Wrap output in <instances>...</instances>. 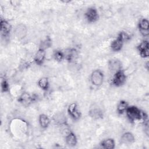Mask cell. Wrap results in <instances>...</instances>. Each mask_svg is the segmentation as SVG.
I'll list each match as a JSON object with an SVG mask.
<instances>
[{"instance_id": "6da1fadb", "label": "cell", "mask_w": 149, "mask_h": 149, "mask_svg": "<svg viewBox=\"0 0 149 149\" xmlns=\"http://www.w3.org/2000/svg\"><path fill=\"white\" fill-rule=\"evenodd\" d=\"M125 112L128 119L132 122L139 121L141 119L144 121L148 119L147 115L136 106H129Z\"/></svg>"}, {"instance_id": "7a4b0ae2", "label": "cell", "mask_w": 149, "mask_h": 149, "mask_svg": "<svg viewBox=\"0 0 149 149\" xmlns=\"http://www.w3.org/2000/svg\"><path fill=\"white\" fill-rule=\"evenodd\" d=\"M130 36L126 33L120 32L117 37L113 40L111 43V48L114 52H118L120 51L123 47L124 42L130 39Z\"/></svg>"}, {"instance_id": "3957f363", "label": "cell", "mask_w": 149, "mask_h": 149, "mask_svg": "<svg viewBox=\"0 0 149 149\" xmlns=\"http://www.w3.org/2000/svg\"><path fill=\"white\" fill-rule=\"evenodd\" d=\"M126 80V76L124 71L119 70L116 71L112 78V84L116 87H120L125 84Z\"/></svg>"}, {"instance_id": "277c9868", "label": "cell", "mask_w": 149, "mask_h": 149, "mask_svg": "<svg viewBox=\"0 0 149 149\" xmlns=\"http://www.w3.org/2000/svg\"><path fill=\"white\" fill-rule=\"evenodd\" d=\"M90 81L91 84L95 86H100L104 81V74L100 69L94 70L90 76Z\"/></svg>"}, {"instance_id": "5b68a950", "label": "cell", "mask_w": 149, "mask_h": 149, "mask_svg": "<svg viewBox=\"0 0 149 149\" xmlns=\"http://www.w3.org/2000/svg\"><path fill=\"white\" fill-rule=\"evenodd\" d=\"M85 17L88 22L94 23L98 20L99 15L98 12L96 8L94 7H90L87 9L84 13Z\"/></svg>"}, {"instance_id": "8992f818", "label": "cell", "mask_w": 149, "mask_h": 149, "mask_svg": "<svg viewBox=\"0 0 149 149\" xmlns=\"http://www.w3.org/2000/svg\"><path fill=\"white\" fill-rule=\"evenodd\" d=\"M68 112L69 116L74 120H78L81 117V113L76 103L70 104L68 108Z\"/></svg>"}, {"instance_id": "52a82bcc", "label": "cell", "mask_w": 149, "mask_h": 149, "mask_svg": "<svg viewBox=\"0 0 149 149\" xmlns=\"http://www.w3.org/2000/svg\"><path fill=\"white\" fill-rule=\"evenodd\" d=\"M137 49L141 58H148L149 56V44L148 41L144 40L141 42L137 47Z\"/></svg>"}, {"instance_id": "ba28073f", "label": "cell", "mask_w": 149, "mask_h": 149, "mask_svg": "<svg viewBox=\"0 0 149 149\" xmlns=\"http://www.w3.org/2000/svg\"><path fill=\"white\" fill-rule=\"evenodd\" d=\"M36 97L37 96H36V95L31 96L29 94L27 93H23L19 96L17 101L22 105L24 106H27L30 105L31 102L34 101L36 99Z\"/></svg>"}, {"instance_id": "9c48e42d", "label": "cell", "mask_w": 149, "mask_h": 149, "mask_svg": "<svg viewBox=\"0 0 149 149\" xmlns=\"http://www.w3.org/2000/svg\"><path fill=\"white\" fill-rule=\"evenodd\" d=\"M138 27L141 34L146 37L149 33V22L147 19H142L140 20L138 24Z\"/></svg>"}, {"instance_id": "30bf717a", "label": "cell", "mask_w": 149, "mask_h": 149, "mask_svg": "<svg viewBox=\"0 0 149 149\" xmlns=\"http://www.w3.org/2000/svg\"><path fill=\"white\" fill-rule=\"evenodd\" d=\"M0 29L1 35L6 37L9 35L12 29V26L6 20L1 19L0 22Z\"/></svg>"}, {"instance_id": "8fae6325", "label": "cell", "mask_w": 149, "mask_h": 149, "mask_svg": "<svg viewBox=\"0 0 149 149\" xmlns=\"http://www.w3.org/2000/svg\"><path fill=\"white\" fill-rule=\"evenodd\" d=\"M45 51L44 48H40L35 54L34 61L37 65H41L45 60Z\"/></svg>"}, {"instance_id": "7c38bea8", "label": "cell", "mask_w": 149, "mask_h": 149, "mask_svg": "<svg viewBox=\"0 0 149 149\" xmlns=\"http://www.w3.org/2000/svg\"><path fill=\"white\" fill-rule=\"evenodd\" d=\"M27 31L26 27L23 24H20L16 27L15 34L19 39H23L26 37Z\"/></svg>"}, {"instance_id": "4fadbf2b", "label": "cell", "mask_w": 149, "mask_h": 149, "mask_svg": "<svg viewBox=\"0 0 149 149\" xmlns=\"http://www.w3.org/2000/svg\"><path fill=\"white\" fill-rule=\"evenodd\" d=\"M120 141L122 143L125 144H132L135 141V137L132 133L126 132L122 135L120 137Z\"/></svg>"}, {"instance_id": "5bb4252c", "label": "cell", "mask_w": 149, "mask_h": 149, "mask_svg": "<svg viewBox=\"0 0 149 149\" xmlns=\"http://www.w3.org/2000/svg\"><path fill=\"white\" fill-rule=\"evenodd\" d=\"M65 58L69 62H72L77 56V51L74 48H69L64 52Z\"/></svg>"}, {"instance_id": "9a60e30c", "label": "cell", "mask_w": 149, "mask_h": 149, "mask_svg": "<svg viewBox=\"0 0 149 149\" xmlns=\"http://www.w3.org/2000/svg\"><path fill=\"white\" fill-rule=\"evenodd\" d=\"M65 141L69 146H75L77 143V139L75 134L72 132L68 133L65 137Z\"/></svg>"}, {"instance_id": "2e32d148", "label": "cell", "mask_w": 149, "mask_h": 149, "mask_svg": "<svg viewBox=\"0 0 149 149\" xmlns=\"http://www.w3.org/2000/svg\"><path fill=\"white\" fill-rule=\"evenodd\" d=\"M100 147L105 149H113L115 147V143L113 139L108 138L102 140L100 143Z\"/></svg>"}, {"instance_id": "e0dca14e", "label": "cell", "mask_w": 149, "mask_h": 149, "mask_svg": "<svg viewBox=\"0 0 149 149\" xmlns=\"http://www.w3.org/2000/svg\"><path fill=\"white\" fill-rule=\"evenodd\" d=\"M39 124L40 126L43 129H46L48 127L50 123V119L49 117L45 114H40L38 118Z\"/></svg>"}, {"instance_id": "ac0fdd59", "label": "cell", "mask_w": 149, "mask_h": 149, "mask_svg": "<svg viewBox=\"0 0 149 149\" xmlns=\"http://www.w3.org/2000/svg\"><path fill=\"white\" fill-rule=\"evenodd\" d=\"M89 115L95 119H102L103 118V112L99 108H93L89 111Z\"/></svg>"}, {"instance_id": "d6986e66", "label": "cell", "mask_w": 149, "mask_h": 149, "mask_svg": "<svg viewBox=\"0 0 149 149\" xmlns=\"http://www.w3.org/2000/svg\"><path fill=\"white\" fill-rule=\"evenodd\" d=\"M129 107L128 102H127L126 101L121 100L118 104L117 108H116V111L119 114H122L125 113L127 109V108Z\"/></svg>"}, {"instance_id": "ffe728a7", "label": "cell", "mask_w": 149, "mask_h": 149, "mask_svg": "<svg viewBox=\"0 0 149 149\" xmlns=\"http://www.w3.org/2000/svg\"><path fill=\"white\" fill-rule=\"evenodd\" d=\"M109 68L112 71H118L121 69V63L116 59L111 60L109 62Z\"/></svg>"}, {"instance_id": "44dd1931", "label": "cell", "mask_w": 149, "mask_h": 149, "mask_svg": "<svg viewBox=\"0 0 149 149\" xmlns=\"http://www.w3.org/2000/svg\"><path fill=\"white\" fill-rule=\"evenodd\" d=\"M38 86L44 91H47L49 88V81L47 77H42L39 79L37 82Z\"/></svg>"}, {"instance_id": "7402d4cb", "label": "cell", "mask_w": 149, "mask_h": 149, "mask_svg": "<svg viewBox=\"0 0 149 149\" xmlns=\"http://www.w3.org/2000/svg\"><path fill=\"white\" fill-rule=\"evenodd\" d=\"M1 91L2 93H7L9 91V84L8 80L5 78H2L1 83Z\"/></svg>"}, {"instance_id": "603a6c76", "label": "cell", "mask_w": 149, "mask_h": 149, "mask_svg": "<svg viewBox=\"0 0 149 149\" xmlns=\"http://www.w3.org/2000/svg\"><path fill=\"white\" fill-rule=\"evenodd\" d=\"M54 58L58 62H61L65 58L64 52L61 50H56L54 52Z\"/></svg>"}, {"instance_id": "cb8c5ba5", "label": "cell", "mask_w": 149, "mask_h": 149, "mask_svg": "<svg viewBox=\"0 0 149 149\" xmlns=\"http://www.w3.org/2000/svg\"><path fill=\"white\" fill-rule=\"evenodd\" d=\"M51 45V40L49 37H47L43 42H42V46L41 47V48H44L45 49L46 48L49 47Z\"/></svg>"}]
</instances>
